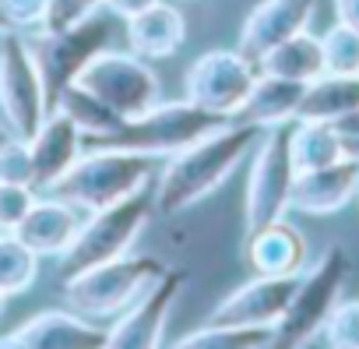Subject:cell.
<instances>
[{
    "label": "cell",
    "mask_w": 359,
    "mask_h": 349,
    "mask_svg": "<svg viewBox=\"0 0 359 349\" xmlns=\"http://www.w3.org/2000/svg\"><path fill=\"white\" fill-rule=\"evenodd\" d=\"M123 36H127L130 53L144 60H165L187 43V18L169 0H158L148 11L123 22Z\"/></svg>",
    "instance_id": "ffe728a7"
},
{
    "label": "cell",
    "mask_w": 359,
    "mask_h": 349,
    "mask_svg": "<svg viewBox=\"0 0 359 349\" xmlns=\"http://www.w3.org/2000/svg\"><path fill=\"white\" fill-rule=\"evenodd\" d=\"M257 71V60H250L240 50H208L187 67L184 92L194 106L233 120L243 99L250 96Z\"/></svg>",
    "instance_id": "8fae6325"
},
{
    "label": "cell",
    "mask_w": 359,
    "mask_h": 349,
    "mask_svg": "<svg viewBox=\"0 0 359 349\" xmlns=\"http://www.w3.org/2000/svg\"><path fill=\"white\" fill-rule=\"evenodd\" d=\"M334 131L341 134V141H345V145H359V110H352L348 117L334 120Z\"/></svg>",
    "instance_id": "d590c367"
},
{
    "label": "cell",
    "mask_w": 359,
    "mask_h": 349,
    "mask_svg": "<svg viewBox=\"0 0 359 349\" xmlns=\"http://www.w3.org/2000/svg\"><path fill=\"white\" fill-rule=\"evenodd\" d=\"M222 124H229V120L194 106L191 99H184V103H155L141 117L123 120L113 134L85 138L81 148H127V152H144V155L158 159V155H172L180 148L194 145L198 138L212 134Z\"/></svg>",
    "instance_id": "5b68a950"
},
{
    "label": "cell",
    "mask_w": 359,
    "mask_h": 349,
    "mask_svg": "<svg viewBox=\"0 0 359 349\" xmlns=\"http://www.w3.org/2000/svg\"><path fill=\"white\" fill-rule=\"evenodd\" d=\"M0 307H4V293H0Z\"/></svg>",
    "instance_id": "ab89813d"
},
{
    "label": "cell",
    "mask_w": 359,
    "mask_h": 349,
    "mask_svg": "<svg viewBox=\"0 0 359 349\" xmlns=\"http://www.w3.org/2000/svg\"><path fill=\"white\" fill-rule=\"evenodd\" d=\"M151 4H158V0H102V8H109L120 22H127V18H134V15L148 11Z\"/></svg>",
    "instance_id": "836d02e7"
},
{
    "label": "cell",
    "mask_w": 359,
    "mask_h": 349,
    "mask_svg": "<svg viewBox=\"0 0 359 349\" xmlns=\"http://www.w3.org/2000/svg\"><path fill=\"white\" fill-rule=\"evenodd\" d=\"M289 131H292V124H278V127H268L264 138L257 141V155L250 166V180H247V205H243L247 233L261 230L264 223H275L289 212V195H292V180H296Z\"/></svg>",
    "instance_id": "9c48e42d"
},
{
    "label": "cell",
    "mask_w": 359,
    "mask_h": 349,
    "mask_svg": "<svg viewBox=\"0 0 359 349\" xmlns=\"http://www.w3.org/2000/svg\"><path fill=\"white\" fill-rule=\"evenodd\" d=\"M243 258L254 275H299L310 265V244L306 233L282 216L247 233Z\"/></svg>",
    "instance_id": "2e32d148"
},
{
    "label": "cell",
    "mask_w": 359,
    "mask_h": 349,
    "mask_svg": "<svg viewBox=\"0 0 359 349\" xmlns=\"http://www.w3.org/2000/svg\"><path fill=\"white\" fill-rule=\"evenodd\" d=\"M81 141H85V134H81V127L67 113H60V110L46 113V120L39 124V131L29 138L32 177H36V191L39 195L50 184H57L64 173L78 162V155L85 152Z\"/></svg>",
    "instance_id": "d6986e66"
},
{
    "label": "cell",
    "mask_w": 359,
    "mask_h": 349,
    "mask_svg": "<svg viewBox=\"0 0 359 349\" xmlns=\"http://www.w3.org/2000/svg\"><path fill=\"white\" fill-rule=\"evenodd\" d=\"M355 202H359V187H355Z\"/></svg>",
    "instance_id": "60d3db41"
},
{
    "label": "cell",
    "mask_w": 359,
    "mask_h": 349,
    "mask_svg": "<svg viewBox=\"0 0 359 349\" xmlns=\"http://www.w3.org/2000/svg\"><path fill=\"white\" fill-rule=\"evenodd\" d=\"M345 152H348L352 159H359V145H345Z\"/></svg>",
    "instance_id": "74e56055"
},
{
    "label": "cell",
    "mask_w": 359,
    "mask_h": 349,
    "mask_svg": "<svg viewBox=\"0 0 359 349\" xmlns=\"http://www.w3.org/2000/svg\"><path fill=\"white\" fill-rule=\"evenodd\" d=\"M257 67L264 74H278V78H289V81H303L310 85L313 78L324 74V50H320V36H310L306 29L282 39L278 46H271Z\"/></svg>",
    "instance_id": "603a6c76"
},
{
    "label": "cell",
    "mask_w": 359,
    "mask_h": 349,
    "mask_svg": "<svg viewBox=\"0 0 359 349\" xmlns=\"http://www.w3.org/2000/svg\"><path fill=\"white\" fill-rule=\"evenodd\" d=\"M261 138H264V127L229 120L215 127L212 134L198 138L194 145L172 152L169 162L162 166V177L155 187V209L162 216H180L191 205H198L201 198H208L215 187H222L233 177V169L257 148Z\"/></svg>",
    "instance_id": "6da1fadb"
},
{
    "label": "cell",
    "mask_w": 359,
    "mask_h": 349,
    "mask_svg": "<svg viewBox=\"0 0 359 349\" xmlns=\"http://www.w3.org/2000/svg\"><path fill=\"white\" fill-rule=\"evenodd\" d=\"M120 32V18L109 8H99L92 15H85L74 25L64 29H32L25 32V43L32 50V60L39 67L43 78V92H46V110L53 113L60 96L81 78V71L102 53L109 50L113 36Z\"/></svg>",
    "instance_id": "7a4b0ae2"
},
{
    "label": "cell",
    "mask_w": 359,
    "mask_h": 349,
    "mask_svg": "<svg viewBox=\"0 0 359 349\" xmlns=\"http://www.w3.org/2000/svg\"><path fill=\"white\" fill-rule=\"evenodd\" d=\"M176 349H250V345H275V328L271 324H215L208 321L205 328H194L172 342Z\"/></svg>",
    "instance_id": "d4e9b609"
},
{
    "label": "cell",
    "mask_w": 359,
    "mask_h": 349,
    "mask_svg": "<svg viewBox=\"0 0 359 349\" xmlns=\"http://www.w3.org/2000/svg\"><path fill=\"white\" fill-rule=\"evenodd\" d=\"M36 198H39V191L29 187V184H8V180H0V233H15L18 223L36 205Z\"/></svg>",
    "instance_id": "f546056e"
},
{
    "label": "cell",
    "mask_w": 359,
    "mask_h": 349,
    "mask_svg": "<svg viewBox=\"0 0 359 349\" xmlns=\"http://www.w3.org/2000/svg\"><path fill=\"white\" fill-rule=\"evenodd\" d=\"M46 92L25 32L4 29L0 32V124L15 138L29 141L46 120Z\"/></svg>",
    "instance_id": "ba28073f"
},
{
    "label": "cell",
    "mask_w": 359,
    "mask_h": 349,
    "mask_svg": "<svg viewBox=\"0 0 359 349\" xmlns=\"http://www.w3.org/2000/svg\"><path fill=\"white\" fill-rule=\"evenodd\" d=\"M57 110H60V113H67V117L81 127V134H85V138H106V134H113V131L123 124V117H120V113H113L99 96H92L88 88H81L78 81L60 96Z\"/></svg>",
    "instance_id": "484cf974"
},
{
    "label": "cell",
    "mask_w": 359,
    "mask_h": 349,
    "mask_svg": "<svg viewBox=\"0 0 359 349\" xmlns=\"http://www.w3.org/2000/svg\"><path fill=\"white\" fill-rule=\"evenodd\" d=\"M348 254L341 244H331L310 268L299 272L296 293L285 307V314L275 324V345H306L320 335L327 314L341 300L345 279H348Z\"/></svg>",
    "instance_id": "8992f818"
},
{
    "label": "cell",
    "mask_w": 359,
    "mask_h": 349,
    "mask_svg": "<svg viewBox=\"0 0 359 349\" xmlns=\"http://www.w3.org/2000/svg\"><path fill=\"white\" fill-rule=\"evenodd\" d=\"M334 22L359 32V0H334Z\"/></svg>",
    "instance_id": "e575fe53"
},
{
    "label": "cell",
    "mask_w": 359,
    "mask_h": 349,
    "mask_svg": "<svg viewBox=\"0 0 359 349\" xmlns=\"http://www.w3.org/2000/svg\"><path fill=\"white\" fill-rule=\"evenodd\" d=\"M0 180L8 184H29L36 187L32 177V155H29V141L11 138L8 145H0Z\"/></svg>",
    "instance_id": "4dcf8cb0"
},
{
    "label": "cell",
    "mask_w": 359,
    "mask_h": 349,
    "mask_svg": "<svg viewBox=\"0 0 359 349\" xmlns=\"http://www.w3.org/2000/svg\"><path fill=\"white\" fill-rule=\"evenodd\" d=\"M39 279V254L15 233H0V293L18 296Z\"/></svg>",
    "instance_id": "4316f807"
},
{
    "label": "cell",
    "mask_w": 359,
    "mask_h": 349,
    "mask_svg": "<svg viewBox=\"0 0 359 349\" xmlns=\"http://www.w3.org/2000/svg\"><path fill=\"white\" fill-rule=\"evenodd\" d=\"M85 223V212L57 195H39L36 205L29 209V216L18 223L15 237L32 247L39 258H64L67 247L74 244L78 230Z\"/></svg>",
    "instance_id": "e0dca14e"
},
{
    "label": "cell",
    "mask_w": 359,
    "mask_h": 349,
    "mask_svg": "<svg viewBox=\"0 0 359 349\" xmlns=\"http://www.w3.org/2000/svg\"><path fill=\"white\" fill-rule=\"evenodd\" d=\"M169 265L155 254H123L64 279V300L88 321L120 317Z\"/></svg>",
    "instance_id": "277c9868"
},
{
    "label": "cell",
    "mask_w": 359,
    "mask_h": 349,
    "mask_svg": "<svg viewBox=\"0 0 359 349\" xmlns=\"http://www.w3.org/2000/svg\"><path fill=\"white\" fill-rule=\"evenodd\" d=\"M99 8H102V0H50L46 25L50 29H64V25H74V22H81L85 15H92Z\"/></svg>",
    "instance_id": "d6a6232c"
},
{
    "label": "cell",
    "mask_w": 359,
    "mask_h": 349,
    "mask_svg": "<svg viewBox=\"0 0 359 349\" xmlns=\"http://www.w3.org/2000/svg\"><path fill=\"white\" fill-rule=\"evenodd\" d=\"M11 138H15V134H11V131H8V127H4V124H0V145H8V141H11Z\"/></svg>",
    "instance_id": "8d00e7d4"
},
{
    "label": "cell",
    "mask_w": 359,
    "mask_h": 349,
    "mask_svg": "<svg viewBox=\"0 0 359 349\" xmlns=\"http://www.w3.org/2000/svg\"><path fill=\"white\" fill-rule=\"evenodd\" d=\"M187 286V272L184 268H165L109 328H106V345H116V349H151V345H162V335H165V321H169V310L176 303V296L184 293Z\"/></svg>",
    "instance_id": "7c38bea8"
},
{
    "label": "cell",
    "mask_w": 359,
    "mask_h": 349,
    "mask_svg": "<svg viewBox=\"0 0 359 349\" xmlns=\"http://www.w3.org/2000/svg\"><path fill=\"white\" fill-rule=\"evenodd\" d=\"M303 92H306L303 81H289V78L257 71L254 88H250V96L243 99V106L236 110L233 120L257 124V127H264V131H268V127H278V124H292L296 113H299Z\"/></svg>",
    "instance_id": "44dd1931"
},
{
    "label": "cell",
    "mask_w": 359,
    "mask_h": 349,
    "mask_svg": "<svg viewBox=\"0 0 359 349\" xmlns=\"http://www.w3.org/2000/svg\"><path fill=\"white\" fill-rule=\"evenodd\" d=\"M352 110H359V74H331L324 71L320 78H313L303 92L299 113L296 120H341Z\"/></svg>",
    "instance_id": "7402d4cb"
},
{
    "label": "cell",
    "mask_w": 359,
    "mask_h": 349,
    "mask_svg": "<svg viewBox=\"0 0 359 349\" xmlns=\"http://www.w3.org/2000/svg\"><path fill=\"white\" fill-rule=\"evenodd\" d=\"M148 219H151V205H148L144 191L130 195L123 202L102 205L95 212H85V223H81L74 244L60 258V279L95 268L102 261L123 258L134 247V240L141 237V230L148 226Z\"/></svg>",
    "instance_id": "52a82bcc"
},
{
    "label": "cell",
    "mask_w": 359,
    "mask_h": 349,
    "mask_svg": "<svg viewBox=\"0 0 359 349\" xmlns=\"http://www.w3.org/2000/svg\"><path fill=\"white\" fill-rule=\"evenodd\" d=\"M8 29V22H4V15H0V32H4Z\"/></svg>",
    "instance_id": "f35d334b"
},
{
    "label": "cell",
    "mask_w": 359,
    "mask_h": 349,
    "mask_svg": "<svg viewBox=\"0 0 359 349\" xmlns=\"http://www.w3.org/2000/svg\"><path fill=\"white\" fill-rule=\"evenodd\" d=\"M355 187H359V159H352V155H345L331 166L299 169L292 180L289 209H296L303 216H334L348 202H355Z\"/></svg>",
    "instance_id": "5bb4252c"
},
{
    "label": "cell",
    "mask_w": 359,
    "mask_h": 349,
    "mask_svg": "<svg viewBox=\"0 0 359 349\" xmlns=\"http://www.w3.org/2000/svg\"><path fill=\"white\" fill-rule=\"evenodd\" d=\"M151 173H155V155L127 152V148H85L78 162L43 195H57L78 205L81 212H95L102 205L141 195L144 184L151 180Z\"/></svg>",
    "instance_id": "3957f363"
},
{
    "label": "cell",
    "mask_w": 359,
    "mask_h": 349,
    "mask_svg": "<svg viewBox=\"0 0 359 349\" xmlns=\"http://www.w3.org/2000/svg\"><path fill=\"white\" fill-rule=\"evenodd\" d=\"M313 11H317V0H261L240 29L236 50L247 53L250 60H261L282 39L303 32L310 25Z\"/></svg>",
    "instance_id": "ac0fdd59"
},
{
    "label": "cell",
    "mask_w": 359,
    "mask_h": 349,
    "mask_svg": "<svg viewBox=\"0 0 359 349\" xmlns=\"http://www.w3.org/2000/svg\"><path fill=\"white\" fill-rule=\"evenodd\" d=\"M327 345L338 349H359V300H338L320 328Z\"/></svg>",
    "instance_id": "f1b7e54d"
},
{
    "label": "cell",
    "mask_w": 359,
    "mask_h": 349,
    "mask_svg": "<svg viewBox=\"0 0 359 349\" xmlns=\"http://www.w3.org/2000/svg\"><path fill=\"white\" fill-rule=\"evenodd\" d=\"M320 50H324V71L331 74H359V32L334 22L324 36H320Z\"/></svg>",
    "instance_id": "83f0119b"
},
{
    "label": "cell",
    "mask_w": 359,
    "mask_h": 349,
    "mask_svg": "<svg viewBox=\"0 0 359 349\" xmlns=\"http://www.w3.org/2000/svg\"><path fill=\"white\" fill-rule=\"evenodd\" d=\"M289 148H292L296 173H299V169L331 166V162H338V159L348 155L341 134H338L334 124H327V120H292Z\"/></svg>",
    "instance_id": "cb8c5ba5"
},
{
    "label": "cell",
    "mask_w": 359,
    "mask_h": 349,
    "mask_svg": "<svg viewBox=\"0 0 359 349\" xmlns=\"http://www.w3.org/2000/svg\"><path fill=\"white\" fill-rule=\"evenodd\" d=\"M81 88H88L92 96H99L113 113H120L123 120L141 117L144 110H151L158 103V78L148 67L144 57L137 53H120V50H102L78 78Z\"/></svg>",
    "instance_id": "30bf717a"
},
{
    "label": "cell",
    "mask_w": 359,
    "mask_h": 349,
    "mask_svg": "<svg viewBox=\"0 0 359 349\" xmlns=\"http://www.w3.org/2000/svg\"><path fill=\"white\" fill-rule=\"evenodd\" d=\"M0 345H36V349H102L106 345V328H99L95 321L67 310H39L29 321H22L18 328L0 335Z\"/></svg>",
    "instance_id": "9a60e30c"
},
{
    "label": "cell",
    "mask_w": 359,
    "mask_h": 349,
    "mask_svg": "<svg viewBox=\"0 0 359 349\" xmlns=\"http://www.w3.org/2000/svg\"><path fill=\"white\" fill-rule=\"evenodd\" d=\"M0 15H4L8 29L32 32L43 29L50 18V0H0Z\"/></svg>",
    "instance_id": "1f68e13d"
},
{
    "label": "cell",
    "mask_w": 359,
    "mask_h": 349,
    "mask_svg": "<svg viewBox=\"0 0 359 349\" xmlns=\"http://www.w3.org/2000/svg\"><path fill=\"white\" fill-rule=\"evenodd\" d=\"M299 275H254L240 289H233L226 300L215 303L208 321L215 324H278L285 314Z\"/></svg>",
    "instance_id": "4fadbf2b"
}]
</instances>
